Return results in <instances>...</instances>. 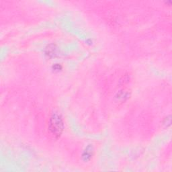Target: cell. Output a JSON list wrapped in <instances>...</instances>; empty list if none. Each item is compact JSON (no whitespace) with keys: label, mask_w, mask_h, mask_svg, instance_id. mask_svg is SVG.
<instances>
[{"label":"cell","mask_w":172,"mask_h":172,"mask_svg":"<svg viewBox=\"0 0 172 172\" xmlns=\"http://www.w3.org/2000/svg\"><path fill=\"white\" fill-rule=\"evenodd\" d=\"M53 69H54L55 71H59L61 69V65H59V64H56L55 66L53 67Z\"/></svg>","instance_id":"277c9868"},{"label":"cell","mask_w":172,"mask_h":172,"mask_svg":"<svg viewBox=\"0 0 172 172\" xmlns=\"http://www.w3.org/2000/svg\"><path fill=\"white\" fill-rule=\"evenodd\" d=\"M93 153V147L91 145H89L87 148L85 149V150L84 151L83 155H82V157L83 159L85 161H88L90 160V159L92 157Z\"/></svg>","instance_id":"7a4b0ae2"},{"label":"cell","mask_w":172,"mask_h":172,"mask_svg":"<svg viewBox=\"0 0 172 172\" xmlns=\"http://www.w3.org/2000/svg\"><path fill=\"white\" fill-rule=\"evenodd\" d=\"M64 124L63 118L58 113H53L48 122V130L53 137L59 138L63 133Z\"/></svg>","instance_id":"6da1fadb"},{"label":"cell","mask_w":172,"mask_h":172,"mask_svg":"<svg viewBox=\"0 0 172 172\" xmlns=\"http://www.w3.org/2000/svg\"><path fill=\"white\" fill-rule=\"evenodd\" d=\"M129 97V92L126 90H122L116 96L118 102H124L126 99H128Z\"/></svg>","instance_id":"3957f363"}]
</instances>
